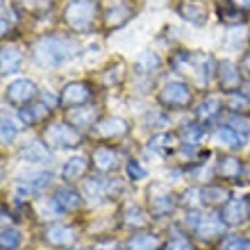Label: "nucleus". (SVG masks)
Returning <instances> with one entry per match:
<instances>
[{
    "label": "nucleus",
    "instance_id": "24",
    "mask_svg": "<svg viewBox=\"0 0 250 250\" xmlns=\"http://www.w3.org/2000/svg\"><path fill=\"white\" fill-rule=\"evenodd\" d=\"M216 137H218V141H221V144L228 146V148H232V150L241 148V134H239L234 127H221Z\"/></svg>",
    "mask_w": 250,
    "mask_h": 250
},
{
    "label": "nucleus",
    "instance_id": "26",
    "mask_svg": "<svg viewBox=\"0 0 250 250\" xmlns=\"http://www.w3.org/2000/svg\"><path fill=\"white\" fill-rule=\"evenodd\" d=\"M203 200L209 205H218V203H228V191L221 189V187H207L203 191Z\"/></svg>",
    "mask_w": 250,
    "mask_h": 250
},
{
    "label": "nucleus",
    "instance_id": "22",
    "mask_svg": "<svg viewBox=\"0 0 250 250\" xmlns=\"http://www.w3.org/2000/svg\"><path fill=\"white\" fill-rule=\"evenodd\" d=\"M218 75H221V84H223L225 89H232V86L239 84V71H237V66L232 64V62H223Z\"/></svg>",
    "mask_w": 250,
    "mask_h": 250
},
{
    "label": "nucleus",
    "instance_id": "1",
    "mask_svg": "<svg viewBox=\"0 0 250 250\" xmlns=\"http://www.w3.org/2000/svg\"><path fill=\"white\" fill-rule=\"evenodd\" d=\"M78 46L71 39H62V37H43L34 43V62L39 66H62Z\"/></svg>",
    "mask_w": 250,
    "mask_h": 250
},
{
    "label": "nucleus",
    "instance_id": "41",
    "mask_svg": "<svg viewBox=\"0 0 250 250\" xmlns=\"http://www.w3.org/2000/svg\"><path fill=\"white\" fill-rule=\"evenodd\" d=\"M248 211H250V205H248Z\"/></svg>",
    "mask_w": 250,
    "mask_h": 250
},
{
    "label": "nucleus",
    "instance_id": "6",
    "mask_svg": "<svg viewBox=\"0 0 250 250\" xmlns=\"http://www.w3.org/2000/svg\"><path fill=\"white\" fill-rule=\"evenodd\" d=\"M34 96H37V84H34L32 80L21 78L7 86V100H9L12 105H25Z\"/></svg>",
    "mask_w": 250,
    "mask_h": 250
},
{
    "label": "nucleus",
    "instance_id": "30",
    "mask_svg": "<svg viewBox=\"0 0 250 250\" xmlns=\"http://www.w3.org/2000/svg\"><path fill=\"white\" fill-rule=\"evenodd\" d=\"M221 250H248V241L241 237H228L221 244Z\"/></svg>",
    "mask_w": 250,
    "mask_h": 250
},
{
    "label": "nucleus",
    "instance_id": "19",
    "mask_svg": "<svg viewBox=\"0 0 250 250\" xmlns=\"http://www.w3.org/2000/svg\"><path fill=\"white\" fill-rule=\"evenodd\" d=\"M86 173V159L84 157H73L68 159L64 164V168H62V175H64V180H80L82 175Z\"/></svg>",
    "mask_w": 250,
    "mask_h": 250
},
{
    "label": "nucleus",
    "instance_id": "39",
    "mask_svg": "<svg viewBox=\"0 0 250 250\" xmlns=\"http://www.w3.org/2000/svg\"><path fill=\"white\" fill-rule=\"evenodd\" d=\"M241 93H244V91H241ZM246 93H248V98H250V82L246 84Z\"/></svg>",
    "mask_w": 250,
    "mask_h": 250
},
{
    "label": "nucleus",
    "instance_id": "4",
    "mask_svg": "<svg viewBox=\"0 0 250 250\" xmlns=\"http://www.w3.org/2000/svg\"><path fill=\"white\" fill-rule=\"evenodd\" d=\"M159 103L164 107H187L191 103V89L185 82L171 80V82H166L164 89L159 91Z\"/></svg>",
    "mask_w": 250,
    "mask_h": 250
},
{
    "label": "nucleus",
    "instance_id": "16",
    "mask_svg": "<svg viewBox=\"0 0 250 250\" xmlns=\"http://www.w3.org/2000/svg\"><path fill=\"white\" fill-rule=\"evenodd\" d=\"M46 239L55 246H71L75 241V232L66 225H50L46 230Z\"/></svg>",
    "mask_w": 250,
    "mask_h": 250
},
{
    "label": "nucleus",
    "instance_id": "28",
    "mask_svg": "<svg viewBox=\"0 0 250 250\" xmlns=\"http://www.w3.org/2000/svg\"><path fill=\"white\" fill-rule=\"evenodd\" d=\"M225 103L230 105V109H248L250 107V98L246 96V93H225Z\"/></svg>",
    "mask_w": 250,
    "mask_h": 250
},
{
    "label": "nucleus",
    "instance_id": "33",
    "mask_svg": "<svg viewBox=\"0 0 250 250\" xmlns=\"http://www.w3.org/2000/svg\"><path fill=\"white\" fill-rule=\"evenodd\" d=\"M164 250H193V246L187 241V239H182V237H175V239H171L168 244H166V248Z\"/></svg>",
    "mask_w": 250,
    "mask_h": 250
},
{
    "label": "nucleus",
    "instance_id": "32",
    "mask_svg": "<svg viewBox=\"0 0 250 250\" xmlns=\"http://www.w3.org/2000/svg\"><path fill=\"white\" fill-rule=\"evenodd\" d=\"M16 137V127L9 119H2V144H12Z\"/></svg>",
    "mask_w": 250,
    "mask_h": 250
},
{
    "label": "nucleus",
    "instance_id": "29",
    "mask_svg": "<svg viewBox=\"0 0 250 250\" xmlns=\"http://www.w3.org/2000/svg\"><path fill=\"white\" fill-rule=\"evenodd\" d=\"M68 116H71L73 123H78V125H91L93 119H96V112L89 109V107H80L78 112H71Z\"/></svg>",
    "mask_w": 250,
    "mask_h": 250
},
{
    "label": "nucleus",
    "instance_id": "14",
    "mask_svg": "<svg viewBox=\"0 0 250 250\" xmlns=\"http://www.w3.org/2000/svg\"><path fill=\"white\" fill-rule=\"evenodd\" d=\"M53 200L57 203V207H60L62 211H75L80 205H82V198H80V193L75 189H68V187H64V189H57V193H55Z\"/></svg>",
    "mask_w": 250,
    "mask_h": 250
},
{
    "label": "nucleus",
    "instance_id": "11",
    "mask_svg": "<svg viewBox=\"0 0 250 250\" xmlns=\"http://www.w3.org/2000/svg\"><path fill=\"white\" fill-rule=\"evenodd\" d=\"M225 230V221L221 218V214H209V216H203L200 223L196 225V232L203 239H214L216 234H223Z\"/></svg>",
    "mask_w": 250,
    "mask_h": 250
},
{
    "label": "nucleus",
    "instance_id": "35",
    "mask_svg": "<svg viewBox=\"0 0 250 250\" xmlns=\"http://www.w3.org/2000/svg\"><path fill=\"white\" fill-rule=\"evenodd\" d=\"M127 173H130L132 178H137V180L139 178H146V171L137 164V162H130V164H127Z\"/></svg>",
    "mask_w": 250,
    "mask_h": 250
},
{
    "label": "nucleus",
    "instance_id": "25",
    "mask_svg": "<svg viewBox=\"0 0 250 250\" xmlns=\"http://www.w3.org/2000/svg\"><path fill=\"white\" fill-rule=\"evenodd\" d=\"M221 112V98H216V96H209V98L203 100V105L198 107V116L200 119H207L209 121L211 116H216V114Z\"/></svg>",
    "mask_w": 250,
    "mask_h": 250
},
{
    "label": "nucleus",
    "instance_id": "21",
    "mask_svg": "<svg viewBox=\"0 0 250 250\" xmlns=\"http://www.w3.org/2000/svg\"><path fill=\"white\" fill-rule=\"evenodd\" d=\"M159 64H162V60H159L157 53H150V50H146V53L139 55L137 64H134V68H137V73H155L159 68Z\"/></svg>",
    "mask_w": 250,
    "mask_h": 250
},
{
    "label": "nucleus",
    "instance_id": "10",
    "mask_svg": "<svg viewBox=\"0 0 250 250\" xmlns=\"http://www.w3.org/2000/svg\"><path fill=\"white\" fill-rule=\"evenodd\" d=\"M246 211H248V205L239 198H232L223 205V211H221V218L225 221V225H239L246 218Z\"/></svg>",
    "mask_w": 250,
    "mask_h": 250
},
{
    "label": "nucleus",
    "instance_id": "5",
    "mask_svg": "<svg viewBox=\"0 0 250 250\" xmlns=\"http://www.w3.org/2000/svg\"><path fill=\"white\" fill-rule=\"evenodd\" d=\"M148 203H150V211L155 216H166L171 214L175 207V196L171 193V189H166L164 185H152L148 189Z\"/></svg>",
    "mask_w": 250,
    "mask_h": 250
},
{
    "label": "nucleus",
    "instance_id": "31",
    "mask_svg": "<svg viewBox=\"0 0 250 250\" xmlns=\"http://www.w3.org/2000/svg\"><path fill=\"white\" fill-rule=\"evenodd\" d=\"M180 134H182V137L185 139H189V141H187V144H196V139H200L203 137V130H200V127H198V125H185V127H182V130H180Z\"/></svg>",
    "mask_w": 250,
    "mask_h": 250
},
{
    "label": "nucleus",
    "instance_id": "17",
    "mask_svg": "<svg viewBox=\"0 0 250 250\" xmlns=\"http://www.w3.org/2000/svg\"><path fill=\"white\" fill-rule=\"evenodd\" d=\"M218 173H221V178H225V180H239L241 173H244V164H241L237 157H223L221 164H218Z\"/></svg>",
    "mask_w": 250,
    "mask_h": 250
},
{
    "label": "nucleus",
    "instance_id": "27",
    "mask_svg": "<svg viewBox=\"0 0 250 250\" xmlns=\"http://www.w3.org/2000/svg\"><path fill=\"white\" fill-rule=\"evenodd\" d=\"M19 244H21L19 230H14V228H5V230H2V239H0V246H2V250H14Z\"/></svg>",
    "mask_w": 250,
    "mask_h": 250
},
{
    "label": "nucleus",
    "instance_id": "7",
    "mask_svg": "<svg viewBox=\"0 0 250 250\" xmlns=\"http://www.w3.org/2000/svg\"><path fill=\"white\" fill-rule=\"evenodd\" d=\"M123 134H127V123L123 119H116V116H107L93 125V137L98 139H116Z\"/></svg>",
    "mask_w": 250,
    "mask_h": 250
},
{
    "label": "nucleus",
    "instance_id": "3",
    "mask_svg": "<svg viewBox=\"0 0 250 250\" xmlns=\"http://www.w3.org/2000/svg\"><path fill=\"white\" fill-rule=\"evenodd\" d=\"M43 139L57 148H75L80 144V132L68 123H53L43 132Z\"/></svg>",
    "mask_w": 250,
    "mask_h": 250
},
{
    "label": "nucleus",
    "instance_id": "34",
    "mask_svg": "<svg viewBox=\"0 0 250 250\" xmlns=\"http://www.w3.org/2000/svg\"><path fill=\"white\" fill-rule=\"evenodd\" d=\"M103 191H105V185H103V182H98V180H89V182H86V193H89V196L98 198Z\"/></svg>",
    "mask_w": 250,
    "mask_h": 250
},
{
    "label": "nucleus",
    "instance_id": "12",
    "mask_svg": "<svg viewBox=\"0 0 250 250\" xmlns=\"http://www.w3.org/2000/svg\"><path fill=\"white\" fill-rule=\"evenodd\" d=\"M53 185V173H25L19 180V187L25 191H41Z\"/></svg>",
    "mask_w": 250,
    "mask_h": 250
},
{
    "label": "nucleus",
    "instance_id": "18",
    "mask_svg": "<svg viewBox=\"0 0 250 250\" xmlns=\"http://www.w3.org/2000/svg\"><path fill=\"white\" fill-rule=\"evenodd\" d=\"M21 60H23V55H21L19 48L14 46H5L2 48V73L9 75V73H16L21 66Z\"/></svg>",
    "mask_w": 250,
    "mask_h": 250
},
{
    "label": "nucleus",
    "instance_id": "36",
    "mask_svg": "<svg viewBox=\"0 0 250 250\" xmlns=\"http://www.w3.org/2000/svg\"><path fill=\"white\" fill-rule=\"evenodd\" d=\"M96 250H121V248L116 241H100V244L96 246Z\"/></svg>",
    "mask_w": 250,
    "mask_h": 250
},
{
    "label": "nucleus",
    "instance_id": "9",
    "mask_svg": "<svg viewBox=\"0 0 250 250\" xmlns=\"http://www.w3.org/2000/svg\"><path fill=\"white\" fill-rule=\"evenodd\" d=\"M178 12L182 19H187L193 25H205L207 23V7L200 0H182L178 5Z\"/></svg>",
    "mask_w": 250,
    "mask_h": 250
},
{
    "label": "nucleus",
    "instance_id": "38",
    "mask_svg": "<svg viewBox=\"0 0 250 250\" xmlns=\"http://www.w3.org/2000/svg\"><path fill=\"white\" fill-rule=\"evenodd\" d=\"M244 71H246V75L250 78V53L244 57Z\"/></svg>",
    "mask_w": 250,
    "mask_h": 250
},
{
    "label": "nucleus",
    "instance_id": "23",
    "mask_svg": "<svg viewBox=\"0 0 250 250\" xmlns=\"http://www.w3.org/2000/svg\"><path fill=\"white\" fill-rule=\"evenodd\" d=\"M155 246H157V237H152V234H134L127 241L125 250H155Z\"/></svg>",
    "mask_w": 250,
    "mask_h": 250
},
{
    "label": "nucleus",
    "instance_id": "8",
    "mask_svg": "<svg viewBox=\"0 0 250 250\" xmlns=\"http://www.w3.org/2000/svg\"><path fill=\"white\" fill-rule=\"evenodd\" d=\"M91 98V89L82 82H71V84L64 86V91L60 96V103L64 107H80L84 105L86 100Z\"/></svg>",
    "mask_w": 250,
    "mask_h": 250
},
{
    "label": "nucleus",
    "instance_id": "2",
    "mask_svg": "<svg viewBox=\"0 0 250 250\" xmlns=\"http://www.w3.org/2000/svg\"><path fill=\"white\" fill-rule=\"evenodd\" d=\"M96 12H98V5L93 0H73L66 7L64 16L73 30H89L96 21Z\"/></svg>",
    "mask_w": 250,
    "mask_h": 250
},
{
    "label": "nucleus",
    "instance_id": "13",
    "mask_svg": "<svg viewBox=\"0 0 250 250\" xmlns=\"http://www.w3.org/2000/svg\"><path fill=\"white\" fill-rule=\"evenodd\" d=\"M21 157L25 162H34V164H46V162H50V150L46 148L43 141H32L21 150Z\"/></svg>",
    "mask_w": 250,
    "mask_h": 250
},
{
    "label": "nucleus",
    "instance_id": "20",
    "mask_svg": "<svg viewBox=\"0 0 250 250\" xmlns=\"http://www.w3.org/2000/svg\"><path fill=\"white\" fill-rule=\"evenodd\" d=\"M173 148H175V137L164 132V134H157V137L150 139V150H155L157 155L166 157V155H171Z\"/></svg>",
    "mask_w": 250,
    "mask_h": 250
},
{
    "label": "nucleus",
    "instance_id": "40",
    "mask_svg": "<svg viewBox=\"0 0 250 250\" xmlns=\"http://www.w3.org/2000/svg\"><path fill=\"white\" fill-rule=\"evenodd\" d=\"M248 175H250V168H248Z\"/></svg>",
    "mask_w": 250,
    "mask_h": 250
},
{
    "label": "nucleus",
    "instance_id": "15",
    "mask_svg": "<svg viewBox=\"0 0 250 250\" xmlns=\"http://www.w3.org/2000/svg\"><path fill=\"white\" fill-rule=\"evenodd\" d=\"M116 152L112 150V148H105V146H100V148H96L93 150V166L98 168L100 173H107L112 171L114 166H116Z\"/></svg>",
    "mask_w": 250,
    "mask_h": 250
},
{
    "label": "nucleus",
    "instance_id": "37",
    "mask_svg": "<svg viewBox=\"0 0 250 250\" xmlns=\"http://www.w3.org/2000/svg\"><path fill=\"white\" fill-rule=\"evenodd\" d=\"M230 2L241 12H250V0H230Z\"/></svg>",
    "mask_w": 250,
    "mask_h": 250
},
{
    "label": "nucleus",
    "instance_id": "42",
    "mask_svg": "<svg viewBox=\"0 0 250 250\" xmlns=\"http://www.w3.org/2000/svg\"><path fill=\"white\" fill-rule=\"evenodd\" d=\"M248 234H250V230H248Z\"/></svg>",
    "mask_w": 250,
    "mask_h": 250
}]
</instances>
